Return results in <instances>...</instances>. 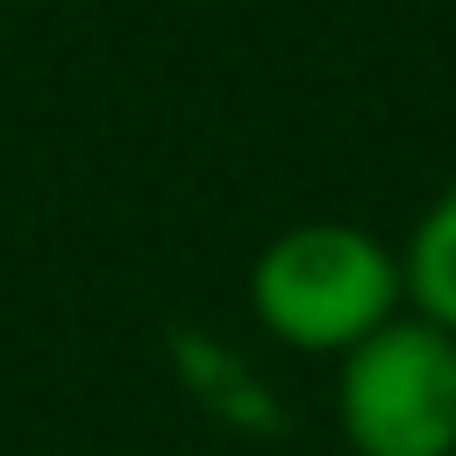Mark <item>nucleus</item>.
<instances>
[{
    "instance_id": "obj_1",
    "label": "nucleus",
    "mask_w": 456,
    "mask_h": 456,
    "mask_svg": "<svg viewBox=\"0 0 456 456\" xmlns=\"http://www.w3.org/2000/svg\"><path fill=\"white\" fill-rule=\"evenodd\" d=\"M249 314L292 356H349L406 314L399 249L356 221H292L249 264Z\"/></svg>"
},
{
    "instance_id": "obj_2",
    "label": "nucleus",
    "mask_w": 456,
    "mask_h": 456,
    "mask_svg": "<svg viewBox=\"0 0 456 456\" xmlns=\"http://www.w3.org/2000/svg\"><path fill=\"white\" fill-rule=\"evenodd\" d=\"M335 428L349 456H456V335L392 314L335 356Z\"/></svg>"
},
{
    "instance_id": "obj_3",
    "label": "nucleus",
    "mask_w": 456,
    "mask_h": 456,
    "mask_svg": "<svg viewBox=\"0 0 456 456\" xmlns=\"http://www.w3.org/2000/svg\"><path fill=\"white\" fill-rule=\"evenodd\" d=\"M399 271H406V314L456 335V178L413 221V235L399 249Z\"/></svg>"
}]
</instances>
